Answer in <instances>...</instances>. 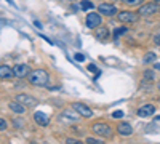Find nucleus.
<instances>
[{"label": "nucleus", "mask_w": 160, "mask_h": 144, "mask_svg": "<svg viewBox=\"0 0 160 144\" xmlns=\"http://www.w3.org/2000/svg\"><path fill=\"white\" fill-rule=\"evenodd\" d=\"M28 80L34 87H47L50 82V74L45 69H35L28 74Z\"/></svg>", "instance_id": "obj_1"}, {"label": "nucleus", "mask_w": 160, "mask_h": 144, "mask_svg": "<svg viewBox=\"0 0 160 144\" xmlns=\"http://www.w3.org/2000/svg\"><path fill=\"white\" fill-rule=\"evenodd\" d=\"M91 130L93 133H95L96 136H101V138H111L112 136V128L106 123V122H95L91 125Z\"/></svg>", "instance_id": "obj_2"}, {"label": "nucleus", "mask_w": 160, "mask_h": 144, "mask_svg": "<svg viewBox=\"0 0 160 144\" xmlns=\"http://www.w3.org/2000/svg\"><path fill=\"white\" fill-rule=\"evenodd\" d=\"M160 10V0H155V2H149V3H144L139 7L138 10V15L141 16H151L154 13H157Z\"/></svg>", "instance_id": "obj_3"}, {"label": "nucleus", "mask_w": 160, "mask_h": 144, "mask_svg": "<svg viewBox=\"0 0 160 144\" xmlns=\"http://www.w3.org/2000/svg\"><path fill=\"white\" fill-rule=\"evenodd\" d=\"M102 22V18L99 13H95V11H90L88 15H87V19H85V24H87V27L88 29H96L98 26H101Z\"/></svg>", "instance_id": "obj_4"}, {"label": "nucleus", "mask_w": 160, "mask_h": 144, "mask_svg": "<svg viewBox=\"0 0 160 144\" xmlns=\"http://www.w3.org/2000/svg\"><path fill=\"white\" fill-rule=\"evenodd\" d=\"M138 13L135 11H120L118 15H117V19L120 22H125V24H133V22H136L138 21Z\"/></svg>", "instance_id": "obj_5"}, {"label": "nucleus", "mask_w": 160, "mask_h": 144, "mask_svg": "<svg viewBox=\"0 0 160 144\" xmlns=\"http://www.w3.org/2000/svg\"><path fill=\"white\" fill-rule=\"evenodd\" d=\"M72 109L75 111V112H78V115L80 117H93V111L87 106V104H83V102H74L72 104Z\"/></svg>", "instance_id": "obj_6"}, {"label": "nucleus", "mask_w": 160, "mask_h": 144, "mask_svg": "<svg viewBox=\"0 0 160 144\" xmlns=\"http://www.w3.org/2000/svg\"><path fill=\"white\" fill-rule=\"evenodd\" d=\"M98 11L104 16H114V15H117V7L112 3H101L98 7Z\"/></svg>", "instance_id": "obj_7"}, {"label": "nucleus", "mask_w": 160, "mask_h": 144, "mask_svg": "<svg viewBox=\"0 0 160 144\" xmlns=\"http://www.w3.org/2000/svg\"><path fill=\"white\" fill-rule=\"evenodd\" d=\"M16 101H19L21 104H24V106H29V107H34V106H37V99L34 98V96H29V95H24V93H21V95H18L16 96Z\"/></svg>", "instance_id": "obj_8"}, {"label": "nucleus", "mask_w": 160, "mask_h": 144, "mask_svg": "<svg viewBox=\"0 0 160 144\" xmlns=\"http://www.w3.org/2000/svg\"><path fill=\"white\" fill-rule=\"evenodd\" d=\"M31 72V67L28 64H16L15 67H13V75L15 77H26Z\"/></svg>", "instance_id": "obj_9"}, {"label": "nucleus", "mask_w": 160, "mask_h": 144, "mask_svg": "<svg viewBox=\"0 0 160 144\" xmlns=\"http://www.w3.org/2000/svg\"><path fill=\"white\" fill-rule=\"evenodd\" d=\"M155 112V106L154 104H142V106L138 109V115L139 117H151Z\"/></svg>", "instance_id": "obj_10"}, {"label": "nucleus", "mask_w": 160, "mask_h": 144, "mask_svg": "<svg viewBox=\"0 0 160 144\" xmlns=\"http://www.w3.org/2000/svg\"><path fill=\"white\" fill-rule=\"evenodd\" d=\"M115 130H117V133H118L120 136H130V135L133 133V128H131V125H130L128 122H122V123H118Z\"/></svg>", "instance_id": "obj_11"}, {"label": "nucleus", "mask_w": 160, "mask_h": 144, "mask_svg": "<svg viewBox=\"0 0 160 144\" xmlns=\"http://www.w3.org/2000/svg\"><path fill=\"white\" fill-rule=\"evenodd\" d=\"M34 120H35V123L37 125H40V127H47L48 123H50V117L45 114V112H35L34 114Z\"/></svg>", "instance_id": "obj_12"}, {"label": "nucleus", "mask_w": 160, "mask_h": 144, "mask_svg": "<svg viewBox=\"0 0 160 144\" xmlns=\"http://www.w3.org/2000/svg\"><path fill=\"white\" fill-rule=\"evenodd\" d=\"M10 109L15 112V114H24L26 112V106L21 104L19 101H11L10 102Z\"/></svg>", "instance_id": "obj_13"}, {"label": "nucleus", "mask_w": 160, "mask_h": 144, "mask_svg": "<svg viewBox=\"0 0 160 144\" xmlns=\"http://www.w3.org/2000/svg\"><path fill=\"white\" fill-rule=\"evenodd\" d=\"M13 77V69L7 64H2L0 66V78H11Z\"/></svg>", "instance_id": "obj_14"}, {"label": "nucleus", "mask_w": 160, "mask_h": 144, "mask_svg": "<svg viewBox=\"0 0 160 144\" xmlns=\"http://www.w3.org/2000/svg\"><path fill=\"white\" fill-rule=\"evenodd\" d=\"M96 29H98L96 31V38H98V40H104V38H108V35H109V29L108 27H104V26L99 27V26H98Z\"/></svg>", "instance_id": "obj_15"}, {"label": "nucleus", "mask_w": 160, "mask_h": 144, "mask_svg": "<svg viewBox=\"0 0 160 144\" xmlns=\"http://www.w3.org/2000/svg\"><path fill=\"white\" fill-rule=\"evenodd\" d=\"M74 111V109H72ZM72 111H64L62 114H61V117H66L68 120H72V122H75V120H78L80 119V115H78V112L77 114H74Z\"/></svg>", "instance_id": "obj_16"}, {"label": "nucleus", "mask_w": 160, "mask_h": 144, "mask_svg": "<svg viewBox=\"0 0 160 144\" xmlns=\"http://www.w3.org/2000/svg\"><path fill=\"white\" fill-rule=\"evenodd\" d=\"M142 77H144V80H146V82H154L155 74H154L152 69H148V71H144V72H142Z\"/></svg>", "instance_id": "obj_17"}, {"label": "nucleus", "mask_w": 160, "mask_h": 144, "mask_svg": "<svg viewBox=\"0 0 160 144\" xmlns=\"http://www.w3.org/2000/svg\"><path fill=\"white\" fill-rule=\"evenodd\" d=\"M155 58H157V55L155 53H148L144 58H142V62L144 64H151V62H154L155 61Z\"/></svg>", "instance_id": "obj_18"}, {"label": "nucleus", "mask_w": 160, "mask_h": 144, "mask_svg": "<svg viewBox=\"0 0 160 144\" xmlns=\"http://www.w3.org/2000/svg\"><path fill=\"white\" fill-rule=\"evenodd\" d=\"M80 7H82V10H91L93 7H95V3L90 2V0H82V3H80Z\"/></svg>", "instance_id": "obj_19"}, {"label": "nucleus", "mask_w": 160, "mask_h": 144, "mask_svg": "<svg viewBox=\"0 0 160 144\" xmlns=\"http://www.w3.org/2000/svg\"><path fill=\"white\" fill-rule=\"evenodd\" d=\"M125 32H128V27H120V29H117V31L114 32V40H117V38L122 35V34H125Z\"/></svg>", "instance_id": "obj_20"}, {"label": "nucleus", "mask_w": 160, "mask_h": 144, "mask_svg": "<svg viewBox=\"0 0 160 144\" xmlns=\"http://www.w3.org/2000/svg\"><path fill=\"white\" fill-rule=\"evenodd\" d=\"M85 142H88V144H101L102 142V138H87L85 139Z\"/></svg>", "instance_id": "obj_21"}, {"label": "nucleus", "mask_w": 160, "mask_h": 144, "mask_svg": "<svg viewBox=\"0 0 160 144\" xmlns=\"http://www.w3.org/2000/svg\"><path fill=\"white\" fill-rule=\"evenodd\" d=\"M122 3H125V5H139L142 0H120Z\"/></svg>", "instance_id": "obj_22"}, {"label": "nucleus", "mask_w": 160, "mask_h": 144, "mask_svg": "<svg viewBox=\"0 0 160 144\" xmlns=\"http://www.w3.org/2000/svg\"><path fill=\"white\" fill-rule=\"evenodd\" d=\"M122 117H123V111H114L112 112V119H122Z\"/></svg>", "instance_id": "obj_23"}, {"label": "nucleus", "mask_w": 160, "mask_h": 144, "mask_svg": "<svg viewBox=\"0 0 160 144\" xmlns=\"http://www.w3.org/2000/svg\"><path fill=\"white\" fill-rule=\"evenodd\" d=\"M88 71H90V72H95V74H96V78H98V77H99V74H101V72L96 69L95 64H90V66H88Z\"/></svg>", "instance_id": "obj_24"}, {"label": "nucleus", "mask_w": 160, "mask_h": 144, "mask_svg": "<svg viewBox=\"0 0 160 144\" xmlns=\"http://www.w3.org/2000/svg\"><path fill=\"white\" fill-rule=\"evenodd\" d=\"M5 130H7V122H5V119L0 117V132H5Z\"/></svg>", "instance_id": "obj_25"}, {"label": "nucleus", "mask_w": 160, "mask_h": 144, "mask_svg": "<svg viewBox=\"0 0 160 144\" xmlns=\"http://www.w3.org/2000/svg\"><path fill=\"white\" fill-rule=\"evenodd\" d=\"M75 61H80V62H82V61H85V56L82 55V53H75Z\"/></svg>", "instance_id": "obj_26"}, {"label": "nucleus", "mask_w": 160, "mask_h": 144, "mask_svg": "<svg viewBox=\"0 0 160 144\" xmlns=\"http://www.w3.org/2000/svg\"><path fill=\"white\" fill-rule=\"evenodd\" d=\"M154 43L155 45H160V34H155L154 35Z\"/></svg>", "instance_id": "obj_27"}, {"label": "nucleus", "mask_w": 160, "mask_h": 144, "mask_svg": "<svg viewBox=\"0 0 160 144\" xmlns=\"http://www.w3.org/2000/svg\"><path fill=\"white\" fill-rule=\"evenodd\" d=\"M66 142H68V144H77V142H78V139H72V138H68V139H66Z\"/></svg>", "instance_id": "obj_28"}, {"label": "nucleus", "mask_w": 160, "mask_h": 144, "mask_svg": "<svg viewBox=\"0 0 160 144\" xmlns=\"http://www.w3.org/2000/svg\"><path fill=\"white\" fill-rule=\"evenodd\" d=\"M42 38H43V40H45V42H48V43H51V45H55V42H53V40H50V38H48V37H45V35H42Z\"/></svg>", "instance_id": "obj_29"}, {"label": "nucleus", "mask_w": 160, "mask_h": 144, "mask_svg": "<svg viewBox=\"0 0 160 144\" xmlns=\"http://www.w3.org/2000/svg\"><path fill=\"white\" fill-rule=\"evenodd\" d=\"M152 64H154V62H152ZM154 69L160 71V62H155V64H154Z\"/></svg>", "instance_id": "obj_30"}, {"label": "nucleus", "mask_w": 160, "mask_h": 144, "mask_svg": "<svg viewBox=\"0 0 160 144\" xmlns=\"http://www.w3.org/2000/svg\"><path fill=\"white\" fill-rule=\"evenodd\" d=\"M34 24H35V27H38V29H42V24H40L38 21H34Z\"/></svg>", "instance_id": "obj_31"}, {"label": "nucleus", "mask_w": 160, "mask_h": 144, "mask_svg": "<svg viewBox=\"0 0 160 144\" xmlns=\"http://www.w3.org/2000/svg\"><path fill=\"white\" fill-rule=\"evenodd\" d=\"M158 90H160V82H158Z\"/></svg>", "instance_id": "obj_32"}]
</instances>
